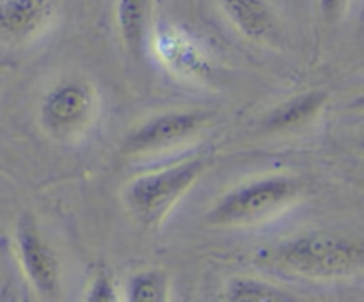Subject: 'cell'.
<instances>
[{
  "mask_svg": "<svg viewBox=\"0 0 364 302\" xmlns=\"http://www.w3.org/2000/svg\"><path fill=\"white\" fill-rule=\"evenodd\" d=\"M341 2H343V0H320V7H322L323 14L333 20V18H336L338 11H340Z\"/></svg>",
  "mask_w": 364,
  "mask_h": 302,
  "instance_id": "obj_14",
  "label": "cell"
},
{
  "mask_svg": "<svg viewBox=\"0 0 364 302\" xmlns=\"http://www.w3.org/2000/svg\"><path fill=\"white\" fill-rule=\"evenodd\" d=\"M203 124H205V116L198 112L162 114L132 131L124 142V148L134 153L166 148L196 134Z\"/></svg>",
  "mask_w": 364,
  "mask_h": 302,
  "instance_id": "obj_6",
  "label": "cell"
},
{
  "mask_svg": "<svg viewBox=\"0 0 364 302\" xmlns=\"http://www.w3.org/2000/svg\"><path fill=\"white\" fill-rule=\"evenodd\" d=\"M95 110L92 89L82 80H66L50 89L41 103V123L55 135L78 131Z\"/></svg>",
  "mask_w": 364,
  "mask_h": 302,
  "instance_id": "obj_5",
  "label": "cell"
},
{
  "mask_svg": "<svg viewBox=\"0 0 364 302\" xmlns=\"http://www.w3.org/2000/svg\"><path fill=\"white\" fill-rule=\"evenodd\" d=\"M203 169L205 162L196 158L135 178L124 190L128 208L144 224H156L192 187Z\"/></svg>",
  "mask_w": 364,
  "mask_h": 302,
  "instance_id": "obj_2",
  "label": "cell"
},
{
  "mask_svg": "<svg viewBox=\"0 0 364 302\" xmlns=\"http://www.w3.org/2000/svg\"><path fill=\"white\" fill-rule=\"evenodd\" d=\"M219 4L245 38L258 41L276 31V14L269 0H219Z\"/></svg>",
  "mask_w": 364,
  "mask_h": 302,
  "instance_id": "obj_7",
  "label": "cell"
},
{
  "mask_svg": "<svg viewBox=\"0 0 364 302\" xmlns=\"http://www.w3.org/2000/svg\"><path fill=\"white\" fill-rule=\"evenodd\" d=\"M48 0H0V31L9 38H25L45 21Z\"/></svg>",
  "mask_w": 364,
  "mask_h": 302,
  "instance_id": "obj_8",
  "label": "cell"
},
{
  "mask_svg": "<svg viewBox=\"0 0 364 302\" xmlns=\"http://www.w3.org/2000/svg\"><path fill=\"white\" fill-rule=\"evenodd\" d=\"M16 254L28 283L39 295L55 298L60 291L59 263L50 245L43 240L38 226L28 215H23L14 231Z\"/></svg>",
  "mask_w": 364,
  "mask_h": 302,
  "instance_id": "obj_4",
  "label": "cell"
},
{
  "mask_svg": "<svg viewBox=\"0 0 364 302\" xmlns=\"http://www.w3.org/2000/svg\"><path fill=\"white\" fill-rule=\"evenodd\" d=\"M89 302H114L117 301L116 288H114V281L109 272L100 270L96 277L92 279L91 288L87 291Z\"/></svg>",
  "mask_w": 364,
  "mask_h": 302,
  "instance_id": "obj_13",
  "label": "cell"
},
{
  "mask_svg": "<svg viewBox=\"0 0 364 302\" xmlns=\"http://www.w3.org/2000/svg\"><path fill=\"white\" fill-rule=\"evenodd\" d=\"M323 102H326L323 92H308V95L297 96V98L288 102L287 105L277 109L270 116L269 128L284 130V128H294L299 126V124H304L306 121L311 119L322 109Z\"/></svg>",
  "mask_w": 364,
  "mask_h": 302,
  "instance_id": "obj_10",
  "label": "cell"
},
{
  "mask_svg": "<svg viewBox=\"0 0 364 302\" xmlns=\"http://www.w3.org/2000/svg\"><path fill=\"white\" fill-rule=\"evenodd\" d=\"M228 298L233 302H294L297 297L269 283L237 277L228 286Z\"/></svg>",
  "mask_w": 364,
  "mask_h": 302,
  "instance_id": "obj_11",
  "label": "cell"
},
{
  "mask_svg": "<svg viewBox=\"0 0 364 302\" xmlns=\"http://www.w3.org/2000/svg\"><path fill=\"white\" fill-rule=\"evenodd\" d=\"M127 298L132 302H164L167 298V281L156 270L132 276L127 283Z\"/></svg>",
  "mask_w": 364,
  "mask_h": 302,
  "instance_id": "obj_12",
  "label": "cell"
},
{
  "mask_svg": "<svg viewBox=\"0 0 364 302\" xmlns=\"http://www.w3.org/2000/svg\"><path fill=\"white\" fill-rule=\"evenodd\" d=\"M295 194L297 185L291 178H262L228 192L208 213V220L223 226L256 222L287 206Z\"/></svg>",
  "mask_w": 364,
  "mask_h": 302,
  "instance_id": "obj_3",
  "label": "cell"
},
{
  "mask_svg": "<svg viewBox=\"0 0 364 302\" xmlns=\"http://www.w3.org/2000/svg\"><path fill=\"white\" fill-rule=\"evenodd\" d=\"M151 0H117L116 20L124 45L134 55L144 48Z\"/></svg>",
  "mask_w": 364,
  "mask_h": 302,
  "instance_id": "obj_9",
  "label": "cell"
},
{
  "mask_svg": "<svg viewBox=\"0 0 364 302\" xmlns=\"http://www.w3.org/2000/svg\"><path fill=\"white\" fill-rule=\"evenodd\" d=\"M284 269L318 279H341L361 270L364 247L359 242L326 233L302 234L276 252Z\"/></svg>",
  "mask_w": 364,
  "mask_h": 302,
  "instance_id": "obj_1",
  "label": "cell"
}]
</instances>
